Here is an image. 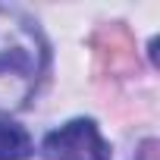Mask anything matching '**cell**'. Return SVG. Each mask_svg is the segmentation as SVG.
Segmentation results:
<instances>
[{
	"label": "cell",
	"instance_id": "3957f363",
	"mask_svg": "<svg viewBox=\"0 0 160 160\" xmlns=\"http://www.w3.org/2000/svg\"><path fill=\"white\" fill-rule=\"evenodd\" d=\"M32 154V138L22 126L0 119V160H25Z\"/></svg>",
	"mask_w": 160,
	"mask_h": 160
},
{
	"label": "cell",
	"instance_id": "7a4b0ae2",
	"mask_svg": "<svg viewBox=\"0 0 160 160\" xmlns=\"http://www.w3.org/2000/svg\"><path fill=\"white\" fill-rule=\"evenodd\" d=\"M44 154L47 160H107L110 157L104 138L88 119H72L57 132H50L44 138Z\"/></svg>",
	"mask_w": 160,
	"mask_h": 160
},
{
	"label": "cell",
	"instance_id": "6da1fadb",
	"mask_svg": "<svg viewBox=\"0 0 160 160\" xmlns=\"http://www.w3.org/2000/svg\"><path fill=\"white\" fill-rule=\"evenodd\" d=\"M47 63L41 32L19 10L0 7V110H19Z\"/></svg>",
	"mask_w": 160,
	"mask_h": 160
}]
</instances>
